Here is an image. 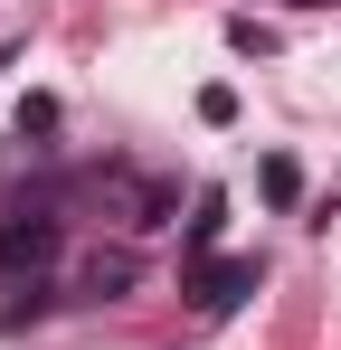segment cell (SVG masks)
<instances>
[{
    "label": "cell",
    "instance_id": "obj_1",
    "mask_svg": "<svg viewBox=\"0 0 341 350\" xmlns=\"http://www.w3.org/2000/svg\"><path fill=\"white\" fill-rule=\"evenodd\" d=\"M57 246H66V228H57L48 208H10V218H0V275H10V284H19V275L38 284L57 265Z\"/></svg>",
    "mask_w": 341,
    "mask_h": 350
},
{
    "label": "cell",
    "instance_id": "obj_2",
    "mask_svg": "<svg viewBox=\"0 0 341 350\" xmlns=\"http://www.w3.org/2000/svg\"><path fill=\"white\" fill-rule=\"evenodd\" d=\"M256 284H266V256H209V265H190V303L199 312H237Z\"/></svg>",
    "mask_w": 341,
    "mask_h": 350
},
{
    "label": "cell",
    "instance_id": "obj_3",
    "mask_svg": "<svg viewBox=\"0 0 341 350\" xmlns=\"http://www.w3.org/2000/svg\"><path fill=\"white\" fill-rule=\"evenodd\" d=\"M218 228H227V189H199V199H190V265H209Z\"/></svg>",
    "mask_w": 341,
    "mask_h": 350
},
{
    "label": "cell",
    "instance_id": "obj_4",
    "mask_svg": "<svg viewBox=\"0 0 341 350\" xmlns=\"http://www.w3.org/2000/svg\"><path fill=\"white\" fill-rule=\"evenodd\" d=\"M133 275H142V265H133V256H123V246H95V256H86V293H133Z\"/></svg>",
    "mask_w": 341,
    "mask_h": 350
},
{
    "label": "cell",
    "instance_id": "obj_5",
    "mask_svg": "<svg viewBox=\"0 0 341 350\" xmlns=\"http://www.w3.org/2000/svg\"><path fill=\"white\" fill-rule=\"evenodd\" d=\"M256 180H266V199H275V208H294V199H303V171H294L284 152H275V161H266V171H256Z\"/></svg>",
    "mask_w": 341,
    "mask_h": 350
},
{
    "label": "cell",
    "instance_id": "obj_6",
    "mask_svg": "<svg viewBox=\"0 0 341 350\" xmlns=\"http://www.w3.org/2000/svg\"><path fill=\"white\" fill-rule=\"evenodd\" d=\"M227 48H237V57H275V29H256V19H227Z\"/></svg>",
    "mask_w": 341,
    "mask_h": 350
},
{
    "label": "cell",
    "instance_id": "obj_7",
    "mask_svg": "<svg viewBox=\"0 0 341 350\" xmlns=\"http://www.w3.org/2000/svg\"><path fill=\"white\" fill-rule=\"evenodd\" d=\"M0 66H10V57H0Z\"/></svg>",
    "mask_w": 341,
    "mask_h": 350
}]
</instances>
